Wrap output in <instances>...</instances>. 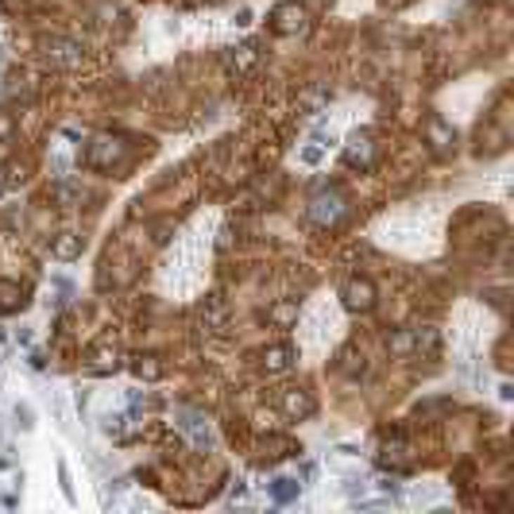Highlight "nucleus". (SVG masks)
I'll return each mask as SVG.
<instances>
[{
    "instance_id": "obj_2",
    "label": "nucleus",
    "mask_w": 514,
    "mask_h": 514,
    "mask_svg": "<svg viewBox=\"0 0 514 514\" xmlns=\"http://www.w3.org/2000/svg\"><path fill=\"white\" fill-rule=\"evenodd\" d=\"M341 213H344V202H341V197H317V202H313V217H317L321 225H333V220H341Z\"/></svg>"
},
{
    "instance_id": "obj_10",
    "label": "nucleus",
    "mask_w": 514,
    "mask_h": 514,
    "mask_svg": "<svg viewBox=\"0 0 514 514\" xmlns=\"http://www.w3.org/2000/svg\"><path fill=\"white\" fill-rule=\"evenodd\" d=\"M367 155H371L367 140H352V147H348V163H367Z\"/></svg>"
},
{
    "instance_id": "obj_5",
    "label": "nucleus",
    "mask_w": 514,
    "mask_h": 514,
    "mask_svg": "<svg viewBox=\"0 0 514 514\" xmlns=\"http://www.w3.org/2000/svg\"><path fill=\"white\" fill-rule=\"evenodd\" d=\"M47 55L55 58V62H62V66H78V62H81V47H78V43H66V39L55 43Z\"/></svg>"
},
{
    "instance_id": "obj_12",
    "label": "nucleus",
    "mask_w": 514,
    "mask_h": 514,
    "mask_svg": "<svg viewBox=\"0 0 514 514\" xmlns=\"http://www.w3.org/2000/svg\"><path fill=\"white\" fill-rule=\"evenodd\" d=\"M117 367V352H97V371H112Z\"/></svg>"
},
{
    "instance_id": "obj_6",
    "label": "nucleus",
    "mask_w": 514,
    "mask_h": 514,
    "mask_svg": "<svg viewBox=\"0 0 514 514\" xmlns=\"http://www.w3.org/2000/svg\"><path fill=\"white\" fill-rule=\"evenodd\" d=\"M55 256H58V259H74V256H81V236L62 232V236L55 240Z\"/></svg>"
},
{
    "instance_id": "obj_1",
    "label": "nucleus",
    "mask_w": 514,
    "mask_h": 514,
    "mask_svg": "<svg viewBox=\"0 0 514 514\" xmlns=\"http://www.w3.org/2000/svg\"><path fill=\"white\" fill-rule=\"evenodd\" d=\"M344 302H348L352 310H371V302H375V286H371L367 279L348 282V286H344Z\"/></svg>"
},
{
    "instance_id": "obj_4",
    "label": "nucleus",
    "mask_w": 514,
    "mask_h": 514,
    "mask_svg": "<svg viewBox=\"0 0 514 514\" xmlns=\"http://www.w3.org/2000/svg\"><path fill=\"white\" fill-rule=\"evenodd\" d=\"M282 410H286L290 418H310V414H313V402H310V395H302V390H290L286 402H282Z\"/></svg>"
},
{
    "instance_id": "obj_8",
    "label": "nucleus",
    "mask_w": 514,
    "mask_h": 514,
    "mask_svg": "<svg viewBox=\"0 0 514 514\" xmlns=\"http://www.w3.org/2000/svg\"><path fill=\"white\" fill-rule=\"evenodd\" d=\"M136 375H143V379H159V364H155V356H136Z\"/></svg>"
},
{
    "instance_id": "obj_15",
    "label": "nucleus",
    "mask_w": 514,
    "mask_h": 514,
    "mask_svg": "<svg viewBox=\"0 0 514 514\" xmlns=\"http://www.w3.org/2000/svg\"><path fill=\"white\" fill-rule=\"evenodd\" d=\"M390 348H395V352H410L414 348V336H406V333L395 336V341H390Z\"/></svg>"
},
{
    "instance_id": "obj_14",
    "label": "nucleus",
    "mask_w": 514,
    "mask_h": 514,
    "mask_svg": "<svg viewBox=\"0 0 514 514\" xmlns=\"http://www.w3.org/2000/svg\"><path fill=\"white\" fill-rule=\"evenodd\" d=\"M0 302H4V305H16V286L0 282Z\"/></svg>"
},
{
    "instance_id": "obj_16",
    "label": "nucleus",
    "mask_w": 514,
    "mask_h": 514,
    "mask_svg": "<svg viewBox=\"0 0 514 514\" xmlns=\"http://www.w3.org/2000/svg\"><path fill=\"white\" fill-rule=\"evenodd\" d=\"M12 136V117L8 112H0V140H8Z\"/></svg>"
},
{
    "instance_id": "obj_11",
    "label": "nucleus",
    "mask_w": 514,
    "mask_h": 514,
    "mask_svg": "<svg viewBox=\"0 0 514 514\" xmlns=\"http://www.w3.org/2000/svg\"><path fill=\"white\" fill-rule=\"evenodd\" d=\"M271 491H275V499H279V503H286L290 495H298V483L294 480H275Z\"/></svg>"
},
{
    "instance_id": "obj_7",
    "label": "nucleus",
    "mask_w": 514,
    "mask_h": 514,
    "mask_svg": "<svg viewBox=\"0 0 514 514\" xmlns=\"http://www.w3.org/2000/svg\"><path fill=\"white\" fill-rule=\"evenodd\" d=\"M275 20H279V32H294V27H302V12L298 8H279Z\"/></svg>"
},
{
    "instance_id": "obj_9",
    "label": "nucleus",
    "mask_w": 514,
    "mask_h": 514,
    "mask_svg": "<svg viewBox=\"0 0 514 514\" xmlns=\"http://www.w3.org/2000/svg\"><path fill=\"white\" fill-rule=\"evenodd\" d=\"M286 364H290V348H271L267 352V367H271V371H282Z\"/></svg>"
},
{
    "instance_id": "obj_13",
    "label": "nucleus",
    "mask_w": 514,
    "mask_h": 514,
    "mask_svg": "<svg viewBox=\"0 0 514 514\" xmlns=\"http://www.w3.org/2000/svg\"><path fill=\"white\" fill-rule=\"evenodd\" d=\"M429 136H433V143H437V147H449V132H444V128L437 124V120L429 124Z\"/></svg>"
},
{
    "instance_id": "obj_3",
    "label": "nucleus",
    "mask_w": 514,
    "mask_h": 514,
    "mask_svg": "<svg viewBox=\"0 0 514 514\" xmlns=\"http://www.w3.org/2000/svg\"><path fill=\"white\" fill-rule=\"evenodd\" d=\"M117 159H120V143L117 140H97L93 151H89V163L93 166H109V163H117Z\"/></svg>"
}]
</instances>
